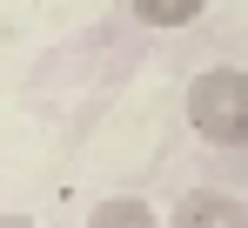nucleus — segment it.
<instances>
[{
    "label": "nucleus",
    "instance_id": "2",
    "mask_svg": "<svg viewBox=\"0 0 248 228\" xmlns=\"http://www.w3.org/2000/svg\"><path fill=\"white\" fill-rule=\"evenodd\" d=\"M168 228H248V201L228 188H188L174 201Z\"/></svg>",
    "mask_w": 248,
    "mask_h": 228
},
{
    "label": "nucleus",
    "instance_id": "5",
    "mask_svg": "<svg viewBox=\"0 0 248 228\" xmlns=\"http://www.w3.org/2000/svg\"><path fill=\"white\" fill-rule=\"evenodd\" d=\"M0 228H41L34 215H0Z\"/></svg>",
    "mask_w": 248,
    "mask_h": 228
},
{
    "label": "nucleus",
    "instance_id": "4",
    "mask_svg": "<svg viewBox=\"0 0 248 228\" xmlns=\"http://www.w3.org/2000/svg\"><path fill=\"white\" fill-rule=\"evenodd\" d=\"M127 7L141 27H188V20H202L208 0H127Z\"/></svg>",
    "mask_w": 248,
    "mask_h": 228
},
{
    "label": "nucleus",
    "instance_id": "3",
    "mask_svg": "<svg viewBox=\"0 0 248 228\" xmlns=\"http://www.w3.org/2000/svg\"><path fill=\"white\" fill-rule=\"evenodd\" d=\"M87 228H168L141 195H108V201H94L87 208Z\"/></svg>",
    "mask_w": 248,
    "mask_h": 228
},
{
    "label": "nucleus",
    "instance_id": "1",
    "mask_svg": "<svg viewBox=\"0 0 248 228\" xmlns=\"http://www.w3.org/2000/svg\"><path fill=\"white\" fill-rule=\"evenodd\" d=\"M188 128L208 148H248V67L215 61L188 81Z\"/></svg>",
    "mask_w": 248,
    "mask_h": 228
}]
</instances>
